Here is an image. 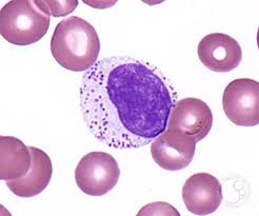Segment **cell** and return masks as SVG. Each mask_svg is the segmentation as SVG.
Wrapping results in <instances>:
<instances>
[{
	"label": "cell",
	"mask_w": 259,
	"mask_h": 216,
	"mask_svg": "<svg viewBox=\"0 0 259 216\" xmlns=\"http://www.w3.org/2000/svg\"><path fill=\"white\" fill-rule=\"evenodd\" d=\"M176 101L159 69L130 56L101 58L82 76L84 122L97 141L113 149L150 145L166 130Z\"/></svg>",
	"instance_id": "obj_1"
},
{
	"label": "cell",
	"mask_w": 259,
	"mask_h": 216,
	"mask_svg": "<svg viewBox=\"0 0 259 216\" xmlns=\"http://www.w3.org/2000/svg\"><path fill=\"white\" fill-rule=\"evenodd\" d=\"M51 52L62 68L87 72L97 62L100 40L92 24L80 17L71 16L55 28L51 39Z\"/></svg>",
	"instance_id": "obj_2"
},
{
	"label": "cell",
	"mask_w": 259,
	"mask_h": 216,
	"mask_svg": "<svg viewBox=\"0 0 259 216\" xmlns=\"http://www.w3.org/2000/svg\"><path fill=\"white\" fill-rule=\"evenodd\" d=\"M49 27L50 14L37 2L13 0L0 11V34L10 44H35L47 34Z\"/></svg>",
	"instance_id": "obj_3"
},
{
	"label": "cell",
	"mask_w": 259,
	"mask_h": 216,
	"mask_svg": "<svg viewBox=\"0 0 259 216\" xmlns=\"http://www.w3.org/2000/svg\"><path fill=\"white\" fill-rule=\"evenodd\" d=\"M120 169L116 159L106 152L94 151L77 164L75 181L81 191L91 196L105 195L117 185Z\"/></svg>",
	"instance_id": "obj_4"
},
{
	"label": "cell",
	"mask_w": 259,
	"mask_h": 216,
	"mask_svg": "<svg viewBox=\"0 0 259 216\" xmlns=\"http://www.w3.org/2000/svg\"><path fill=\"white\" fill-rule=\"evenodd\" d=\"M223 107L227 117L240 126L259 123V83L250 78L231 81L225 89Z\"/></svg>",
	"instance_id": "obj_5"
},
{
	"label": "cell",
	"mask_w": 259,
	"mask_h": 216,
	"mask_svg": "<svg viewBox=\"0 0 259 216\" xmlns=\"http://www.w3.org/2000/svg\"><path fill=\"white\" fill-rule=\"evenodd\" d=\"M196 141L183 132L166 129L151 143V154L158 166L167 171L187 168L195 154Z\"/></svg>",
	"instance_id": "obj_6"
},
{
	"label": "cell",
	"mask_w": 259,
	"mask_h": 216,
	"mask_svg": "<svg viewBox=\"0 0 259 216\" xmlns=\"http://www.w3.org/2000/svg\"><path fill=\"white\" fill-rule=\"evenodd\" d=\"M213 114L203 100L188 97L177 100L167 120L166 129L183 132L200 142L212 129Z\"/></svg>",
	"instance_id": "obj_7"
},
{
	"label": "cell",
	"mask_w": 259,
	"mask_h": 216,
	"mask_svg": "<svg viewBox=\"0 0 259 216\" xmlns=\"http://www.w3.org/2000/svg\"><path fill=\"white\" fill-rule=\"evenodd\" d=\"M197 52L202 65L217 73L236 69L242 59V50L238 41L224 33L204 36L198 45Z\"/></svg>",
	"instance_id": "obj_8"
},
{
	"label": "cell",
	"mask_w": 259,
	"mask_h": 216,
	"mask_svg": "<svg viewBox=\"0 0 259 216\" xmlns=\"http://www.w3.org/2000/svg\"><path fill=\"white\" fill-rule=\"evenodd\" d=\"M183 199L191 213L209 215L222 204V184L212 174L204 172L194 174L184 185Z\"/></svg>",
	"instance_id": "obj_9"
},
{
	"label": "cell",
	"mask_w": 259,
	"mask_h": 216,
	"mask_svg": "<svg viewBox=\"0 0 259 216\" xmlns=\"http://www.w3.org/2000/svg\"><path fill=\"white\" fill-rule=\"evenodd\" d=\"M32 154V164L29 172L18 180L7 181L11 191L20 197H33L42 193L51 182L53 166L50 156L36 147H29Z\"/></svg>",
	"instance_id": "obj_10"
},
{
	"label": "cell",
	"mask_w": 259,
	"mask_h": 216,
	"mask_svg": "<svg viewBox=\"0 0 259 216\" xmlns=\"http://www.w3.org/2000/svg\"><path fill=\"white\" fill-rule=\"evenodd\" d=\"M31 164L29 147L16 137L0 136V180H18L29 172Z\"/></svg>",
	"instance_id": "obj_11"
},
{
	"label": "cell",
	"mask_w": 259,
	"mask_h": 216,
	"mask_svg": "<svg viewBox=\"0 0 259 216\" xmlns=\"http://www.w3.org/2000/svg\"><path fill=\"white\" fill-rule=\"evenodd\" d=\"M37 4L54 17L70 14L78 6L77 0L75 2H37Z\"/></svg>",
	"instance_id": "obj_12"
},
{
	"label": "cell",
	"mask_w": 259,
	"mask_h": 216,
	"mask_svg": "<svg viewBox=\"0 0 259 216\" xmlns=\"http://www.w3.org/2000/svg\"><path fill=\"white\" fill-rule=\"evenodd\" d=\"M138 215H177L179 216V212L166 202H153L146 207L142 208Z\"/></svg>",
	"instance_id": "obj_13"
}]
</instances>
